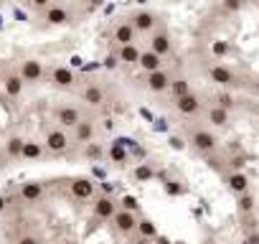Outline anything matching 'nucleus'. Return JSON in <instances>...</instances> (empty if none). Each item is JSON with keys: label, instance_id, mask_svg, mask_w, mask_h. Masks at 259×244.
<instances>
[{"label": "nucleus", "instance_id": "1", "mask_svg": "<svg viewBox=\"0 0 259 244\" xmlns=\"http://www.w3.org/2000/svg\"><path fill=\"white\" fill-rule=\"evenodd\" d=\"M188 143H191L193 150H198V153H203V155H211V153L219 148V138H216L211 130H206V128H196V130L188 135Z\"/></svg>", "mask_w": 259, "mask_h": 244}, {"label": "nucleus", "instance_id": "2", "mask_svg": "<svg viewBox=\"0 0 259 244\" xmlns=\"http://www.w3.org/2000/svg\"><path fill=\"white\" fill-rule=\"evenodd\" d=\"M112 224H114V229L122 236H130V234H135V229H138V214L127 211V209H117L114 216H112Z\"/></svg>", "mask_w": 259, "mask_h": 244}, {"label": "nucleus", "instance_id": "3", "mask_svg": "<svg viewBox=\"0 0 259 244\" xmlns=\"http://www.w3.org/2000/svg\"><path fill=\"white\" fill-rule=\"evenodd\" d=\"M176 102V109L183 114V117H196L198 112H201V107H203V102H201V97L198 94H193V92H186V94H181V97H173Z\"/></svg>", "mask_w": 259, "mask_h": 244}, {"label": "nucleus", "instance_id": "4", "mask_svg": "<svg viewBox=\"0 0 259 244\" xmlns=\"http://www.w3.org/2000/svg\"><path fill=\"white\" fill-rule=\"evenodd\" d=\"M69 145H71V140H69V135H66L64 128H54V130H49V135H46V150H49V153L61 155V153L69 150Z\"/></svg>", "mask_w": 259, "mask_h": 244}, {"label": "nucleus", "instance_id": "5", "mask_svg": "<svg viewBox=\"0 0 259 244\" xmlns=\"http://www.w3.org/2000/svg\"><path fill=\"white\" fill-rule=\"evenodd\" d=\"M206 76H208L213 84H219V87H234V84H236V74H234L229 66H224V64H211V66L206 69Z\"/></svg>", "mask_w": 259, "mask_h": 244}, {"label": "nucleus", "instance_id": "6", "mask_svg": "<svg viewBox=\"0 0 259 244\" xmlns=\"http://www.w3.org/2000/svg\"><path fill=\"white\" fill-rule=\"evenodd\" d=\"M117 209H119V204H117L109 193L97 196V198H94V204H92L94 216H97V219H102V221H109V219L114 216V211H117Z\"/></svg>", "mask_w": 259, "mask_h": 244}, {"label": "nucleus", "instance_id": "7", "mask_svg": "<svg viewBox=\"0 0 259 244\" xmlns=\"http://www.w3.org/2000/svg\"><path fill=\"white\" fill-rule=\"evenodd\" d=\"M71 130H74V143H79V145H87V143H92V140L97 138L94 119H84V117H81Z\"/></svg>", "mask_w": 259, "mask_h": 244}, {"label": "nucleus", "instance_id": "8", "mask_svg": "<svg viewBox=\"0 0 259 244\" xmlns=\"http://www.w3.org/2000/svg\"><path fill=\"white\" fill-rule=\"evenodd\" d=\"M130 23H133V28H135L138 33H150V31H155V26H158V16H155L153 11H138V13H133Z\"/></svg>", "mask_w": 259, "mask_h": 244}, {"label": "nucleus", "instance_id": "9", "mask_svg": "<svg viewBox=\"0 0 259 244\" xmlns=\"http://www.w3.org/2000/svg\"><path fill=\"white\" fill-rule=\"evenodd\" d=\"M150 51H155L160 56H168L173 51V41H170V33L165 28L150 31Z\"/></svg>", "mask_w": 259, "mask_h": 244}, {"label": "nucleus", "instance_id": "10", "mask_svg": "<svg viewBox=\"0 0 259 244\" xmlns=\"http://www.w3.org/2000/svg\"><path fill=\"white\" fill-rule=\"evenodd\" d=\"M21 79L26 82V84H38L41 79H44V64L38 61V59H26L23 64H21Z\"/></svg>", "mask_w": 259, "mask_h": 244}, {"label": "nucleus", "instance_id": "11", "mask_svg": "<svg viewBox=\"0 0 259 244\" xmlns=\"http://www.w3.org/2000/svg\"><path fill=\"white\" fill-rule=\"evenodd\" d=\"M170 74L165 71V69H155V71H150L148 74V79H145V87L153 92V94H160V92H168V87H170Z\"/></svg>", "mask_w": 259, "mask_h": 244}, {"label": "nucleus", "instance_id": "12", "mask_svg": "<svg viewBox=\"0 0 259 244\" xmlns=\"http://www.w3.org/2000/svg\"><path fill=\"white\" fill-rule=\"evenodd\" d=\"M51 84L59 87V89H71L76 84V76L69 66H54L51 69Z\"/></svg>", "mask_w": 259, "mask_h": 244}, {"label": "nucleus", "instance_id": "13", "mask_svg": "<svg viewBox=\"0 0 259 244\" xmlns=\"http://www.w3.org/2000/svg\"><path fill=\"white\" fill-rule=\"evenodd\" d=\"M46 13H44V21L49 23V26H66V23H71V13L64 8V6H49V8H44Z\"/></svg>", "mask_w": 259, "mask_h": 244}, {"label": "nucleus", "instance_id": "14", "mask_svg": "<svg viewBox=\"0 0 259 244\" xmlns=\"http://www.w3.org/2000/svg\"><path fill=\"white\" fill-rule=\"evenodd\" d=\"M112 38H114V44H117V46H124V44H135V38H138V31L133 28V23H130V21H122V23H117V26H114V33H112Z\"/></svg>", "mask_w": 259, "mask_h": 244}, {"label": "nucleus", "instance_id": "15", "mask_svg": "<svg viewBox=\"0 0 259 244\" xmlns=\"http://www.w3.org/2000/svg\"><path fill=\"white\" fill-rule=\"evenodd\" d=\"M135 66H140L145 74H150V71H155V69H163V56L155 54V51H150V49H148V51H140Z\"/></svg>", "mask_w": 259, "mask_h": 244}, {"label": "nucleus", "instance_id": "16", "mask_svg": "<svg viewBox=\"0 0 259 244\" xmlns=\"http://www.w3.org/2000/svg\"><path fill=\"white\" fill-rule=\"evenodd\" d=\"M71 196L79 198V201L94 198V181H89V178H74L71 181Z\"/></svg>", "mask_w": 259, "mask_h": 244}, {"label": "nucleus", "instance_id": "17", "mask_svg": "<svg viewBox=\"0 0 259 244\" xmlns=\"http://www.w3.org/2000/svg\"><path fill=\"white\" fill-rule=\"evenodd\" d=\"M79 119H81V112L76 107H69L66 104V107H59L56 109V122H59L61 128H74Z\"/></svg>", "mask_w": 259, "mask_h": 244}, {"label": "nucleus", "instance_id": "18", "mask_svg": "<svg viewBox=\"0 0 259 244\" xmlns=\"http://www.w3.org/2000/svg\"><path fill=\"white\" fill-rule=\"evenodd\" d=\"M81 99H84L87 104H92V107H102V104H104V89H102L99 84L89 82V84L81 89Z\"/></svg>", "mask_w": 259, "mask_h": 244}, {"label": "nucleus", "instance_id": "19", "mask_svg": "<svg viewBox=\"0 0 259 244\" xmlns=\"http://www.w3.org/2000/svg\"><path fill=\"white\" fill-rule=\"evenodd\" d=\"M21 198H23L26 204H38V201L44 198V183H38V181L23 183V186H21Z\"/></svg>", "mask_w": 259, "mask_h": 244}, {"label": "nucleus", "instance_id": "20", "mask_svg": "<svg viewBox=\"0 0 259 244\" xmlns=\"http://www.w3.org/2000/svg\"><path fill=\"white\" fill-rule=\"evenodd\" d=\"M208 122H211L213 128H226L229 122H231V109H224V107L213 104L208 109Z\"/></svg>", "mask_w": 259, "mask_h": 244}, {"label": "nucleus", "instance_id": "21", "mask_svg": "<svg viewBox=\"0 0 259 244\" xmlns=\"http://www.w3.org/2000/svg\"><path fill=\"white\" fill-rule=\"evenodd\" d=\"M249 176L246 173H229L226 176V186H229V191L231 193H244V191H249Z\"/></svg>", "mask_w": 259, "mask_h": 244}, {"label": "nucleus", "instance_id": "22", "mask_svg": "<svg viewBox=\"0 0 259 244\" xmlns=\"http://www.w3.org/2000/svg\"><path fill=\"white\" fill-rule=\"evenodd\" d=\"M138 56H140V49H138L135 44H124V46H119V51H117V61H119V64H127V66H135V64H138Z\"/></svg>", "mask_w": 259, "mask_h": 244}, {"label": "nucleus", "instance_id": "23", "mask_svg": "<svg viewBox=\"0 0 259 244\" xmlns=\"http://www.w3.org/2000/svg\"><path fill=\"white\" fill-rule=\"evenodd\" d=\"M23 79H21V74H8L6 79H3V89H6V94L8 97H21V92H23Z\"/></svg>", "mask_w": 259, "mask_h": 244}, {"label": "nucleus", "instance_id": "24", "mask_svg": "<svg viewBox=\"0 0 259 244\" xmlns=\"http://www.w3.org/2000/svg\"><path fill=\"white\" fill-rule=\"evenodd\" d=\"M236 209H239V214H251L254 211V193L251 191L236 193Z\"/></svg>", "mask_w": 259, "mask_h": 244}, {"label": "nucleus", "instance_id": "25", "mask_svg": "<svg viewBox=\"0 0 259 244\" xmlns=\"http://www.w3.org/2000/svg\"><path fill=\"white\" fill-rule=\"evenodd\" d=\"M41 153H44V148H41L38 143H33V140H23L21 158H26V160H36V158H41Z\"/></svg>", "mask_w": 259, "mask_h": 244}, {"label": "nucleus", "instance_id": "26", "mask_svg": "<svg viewBox=\"0 0 259 244\" xmlns=\"http://www.w3.org/2000/svg\"><path fill=\"white\" fill-rule=\"evenodd\" d=\"M135 231H140L143 239H153V236H158V226H155L153 219H138V229H135Z\"/></svg>", "mask_w": 259, "mask_h": 244}, {"label": "nucleus", "instance_id": "27", "mask_svg": "<svg viewBox=\"0 0 259 244\" xmlns=\"http://www.w3.org/2000/svg\"><path fill=\"white\" fill-rule=\"evenodd\" d=\"M21 150H23V138H21V135L8 138V143H6V153H8L11 158H21Z\"/></svg>", "mask_w": 259, "mask_h": 244}, {"label": "nucleus", "instance_id": "28", "mask_svg": "<svg viewBox=\"0 0 259 244\" xmlns=\"http://www.w3.org/2000/svg\"><path fill=\"white\" fill-rule=\"evenodd\" d=\"M170 94L173 97H181V94H186V92H191V84H188V79H170Z\"/></svg>", "mask_w": 259, "mask_h": 244}, {"label": "nucleus", "instance_id": "29", "mask_svg": "<svg viewBox=\"0 0 259 244\" xmlns=\"http://www.w3.org/2000/svg\"><path fill=\"white\" fill-rule=\"evenodd\" d=\"M153 176H155V171H153V166H150V163H140V166L135 168V181H138V183L150 181Z\"/></svg>", "mask_w": 259, "mask_h": 244}, {"label": "nucleus", "instance_id": "30", "mask_svg": "<svg viewBox=\"0 0 259 244\" xmlns=\"http://www.w3.org/2000/svg\"><path fill=\"white\" fill-rule=\"evenodd\" d=\"M109 158H112L114 163H124V160H127V153H124V148L117 143V145L109 148Z\"/></svg>", "mask_w": 259, "mask_h": 244}, {"label": "nucleus", "instance_id": "31", "mask_svg": "<svg viewBox=\"0 0 259 244\" xmlns=\"http://www.w3.org/2000/svg\"><path fill=\"white\" fill-rule=\"evenodd\" d=\"M221 8L226 13H239L244 8V0H221Z\"/></svg>", "mask_w": 259, "mask_h": 244}, {"label": "nucleus", "instance_id": "32", "mask_svg": "<svg viewBox=\"0 0 259 244\" xmlns=\"http://www.w3.org/2000/svg\"><path fill=\"white\" fill-rule=\"evenodd\" d=\"M119 209H127V211H135V214H138L140 204H138V198H135V196H122V201H119Z\"/></svg>", "mask_w": 259, "mask_h": 244}, {"label": "nucleus", "instance_id": "33", "mask_svg": "<svg viewBox=\"0 0 259 244\" xmlns=\"http://www.w3.org/2000/svg\"><path fill=\"white\" fill-rule=\"evenodd\" d=\"M87 155H89V158H99V155H102V148L94 145V140H92V143H87Z\"/></svg>", "mask_w": 259, "mask_h": 244}, {"label": "nucleus", "instance_id": "34", "mask_svg": "<svg viewBox=\"0 0 259 244\" xmlns=\"http://www.w3.org/2000/svg\"><path fill=\"white\" fill-rule=\"evenodd\" d=\"M219 107L231 109V107H234V99H231V97H226V94H219Z\"/></svg>", "mask_w": 259, "mask_h": 244}, {"label": "nucleus", "instance_id": "35", "mask_svg": "<svg viewBox=\"0 0 259 244\" xmlns=\"http://www.w3.org/2000/svg\"><path fill=\"white\" fill-rule=\"evenodd\" d=\"M16 244H41V241H38L33 234H23V236H18V241H16Z\"/></svg>", "mask_w": 259, "mask_h": 244}, {"label": "nucleus", "instance_id": "36", "mask_svg": "<svg viewBox=\"0 0 259 244\" xmlns=\"http://www.w3.org/2000/svg\"><path fill=\"white\" fill-rule=\"evenodd\" d=\"M28 3H31V8L44 11V8H49V6H51V0H28Z\"/></svg>", "mask_w": 259, "mask_h": 244}, {"label": "nucleus", "instance_id": "37", "mask_svg": "<svg viewBox=\"0 0 259 244\" xmlns=\"http://www.w3.org/2000/svg\"><path fill=\"white\" fill-rule=\"evenodd\" d=\"M213 51H216V54H226V51H229V46L219 41V44H213Z\"/></svg>", "mask_w": 259, "mask_h": 244}, {"label": "nucleus", "instance_id": "38", "mask_svg": "<svg viewBox=\"0 0 259 244\" xmlns=\"http://www.w3.org/2000/svg\"><path fill=\"white\" fill-rule=\"evenodd\" d=\"M117 64H119V61H117V56H107V61H104V66H107V69H114Z\"/></svg>", "mask_w": 259, "mask_h": 244}, {"label": "nucleus", "instance_id": "39", "mask_svg": "<svg viewBox=\"0 0 259 244\" xmlns=\"http://www.w3.org/2000/svg\"><path fill=\"white\" fill-rule=\"evenodd\" d=\"M246 244H259V234H249L246 236Z\"/></svg>", "mask_w": 259, "mask_h": 244}, {"label": "nucleus", "instance_id": "40", "mask_svg": "<svg viewBox=\"0 0 259 244\" xmlns=\"http://www.w3.org/2000/svg\"><path fill=\"white\" fill-rule=\"evenodd\" d=\"M170 143H173V148H176V150H181V148H183V140H181V138H173Z\"/></svg>", "mask_w": 259, "mask_h": 244}, {"label": "nucleus", "instance_id": "41", "mask_svg": "<svg viewBox=\"0 0 259 244\" xmlns=\"http://www.w3.org/2000/svg\"><path fill=\"white\" fill-rule=\"evenodd\" d=\"M254 87H256V92H259V79H256V84H254Z\"/></svg>", "mask_w": 259, "mask_h": 244}, {"label": "nucleus", "instance_id": "42", "mask_svg": "<svg viewBox=\"0 0 259 244\" xmlns=\"http://www.w3.org/2000/svg\"><path fill=\"white\" fill-rule=\"evenodd\" d=\"M92 3H99V0H92Z\"/></svg>", "mask_w": 259, "mask_h": 244}, {"label": "nucleus", "instance_id": "43", "mask_svg": "<svg viewBox=\"0 0 259 244\" xmlns=\"http://www.w3.org/2000/svg\"><path fill=\"white\" fill-rule=\"evenodd\" d=\"M208 244H216V241H208Z\"/></svg>", "mask_w": 259, "mask_h": 244}]
</instances>
